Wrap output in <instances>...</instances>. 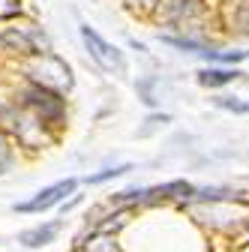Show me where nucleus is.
Returning <instances> with one entry per match:
<instances>
[{
    "mask_svg": "<svg viewBox=\"0 0 249 252\" xmlns=\"http://www.w3.org/2000/svg\"><path fill=\"white\" fill-rule=\"evenodd\" d=\"M81 42H84V48L90 51V57L96 60L102 69H108V72H123V69H126V60H123V54H120L111 42H105L96 30H90L87 24H81Z\"/></svg>",
    "mask_w": 249,
    "mask_h": 252,
    "instance_id": "4",
    "label": "nucleus"
},
{
    "mask_svg": "<svg viewBox=\"0 0 249 252\" xmlns=\"http://www.w3.org/2000/svg\"><path fill=\"white\" fill-rule=\"evenodd\" d=\"M234 195H240V192H231L225 186H201V189H195V198H201V201H222V198H234Z\"/></svg>",
    "mask_w": 249,
    "mask_h": 252,
    "instance_id": "10",
    "label": "nucleus"
},
{
    "mask_svg": "<svg viewBox=\"0 0 249 252\" xmlns=\"http://www.w3.org/2000/svg\"><path fill=\"white\" fill-rule=\"evenodd\" d=\"M246 57H249V51H213V48L204 51V60H216V63H240Z\"/></svg>",
    "mask_w": 249,
    "mask_h": 252,
    "instance_id": "11",
    "label": "nucleus"
},
{
    "mask_svg": "<svg viewBox=\"0 0 249 252\" xmlns=\"http://www.w3.org/2000/svg\"><path fill=\"white\" fill-rule=\"evenodd\" d=\"M165 45H171V48H180V51H189V54H198V57H204V51L210 48V45H204V42H198V39H180V36H159Z\"/></svg>",
    "mask_w": 249,
    "mask_h": 252,
    "instance_id": "9",
    "label": "nucleus"
},
{
    "mask_svg": "<svg viewBox=\"0 0 249 252\" xmlns=\"http://www.w3.org/2000/svg\"><path fill=\"white\" fill-rule=\"evenodd\" d=\"M21 105L30 108L39 120H48V123L63 120V114H66V99L60 96V93L45 90V87H36V84H30L21 93Z\"/></svg>",
    "mask_w": 249,
    "mask_h": 252,
    "instance_id": "2",
    "label": "nucleus"
},
{
    "mask_svg": "<svg viewBox=\"0 0 249 252\" xmlns=\"http://www.w3.org/2000/svg\"><path fill=\"white\" fill-rule=\"evenodd\" d=\"M243 72H237V69H213V66H207V69H201L198 72V84L201 87H225V84H231V81H237Z\"/></svg>",
    "mask_w": 249,
    "mask_h": 252,
    "instance_id": "8",
    "label": "nucleus"
},
{
    "mask_svg": "<svg viewBox=\"0 0 249 252\" xmlns=\"http://www.w3.org/2000/svg\"><path fill=\"white\" fill-rule=\"evenodd\" d=\"M30 78H33L36 87L54 90V93L72 87V72H69V66H66L60 57H54L51 51H48V54H39V57L33 60V66H30Z\"/></svg>",
    "mask_w": 249,
    "mask_h": 252,
    "instance_id": "1",
    "label": "nucleus"
},
{
    "mask_svg": "<svg viewBox=\"0 0 249 252\" xmlns=\"http://www.w3.org/2000/svg\"><path fill=\"white\" fill-rule=\"evenodd\" d=\"M75 186H78V180H75V177L57 180V183H51V186L39 189V192L30 198V201H18V204H15V210H18V213H42V210H51L54 204L66 201V195H72V192H75Z\"/></svg>",
    "mask_w": 249,
    "mask_h": 252,
    "instance_id": "5",
    "label": "nucleus"
},
{
    "mask_svg": "<svg viewBox=\"0 0 249 252\" xmlns=\"http://www.w3.org/2000/svg\"><path fill=\"white\" fill-rule=\"evenodd\" d=\"M87 252H117L111 237H96L93 243H87Z\"/></svg>",
    "mask_w": 249,
    "mask_h": 252,
    "instance_id": "14",
    "label": "nucleus"
},
{
    "mask_svg": "<svg viewBox=\"0 0 249 252\" xmlns=\"http://www.w3.org/2000/svg\"><path fill=\"white\" fill-rule=\"evenodd\" d=\"M0 45L18 54H48V36L36 27H6L0 33Z\"/></svg>",
    "mask_w": 249,
    "mask_h": 252,
    "instance_id": "3",
    "label": "nucleus"
},
{
    "mask_svg": "<svg viewBox=\"0 0 249 252\" xmlns=\"http://www.w3.org/2000/svg\"><path fill=\"white\" fill-rule=\"evenodd\" d=\"M132 165H117V168H105V171H99V174H87L84 180L87 183H105V180H111V177H120V174H126Z\"/></svg>",
    "mask_w": 249,
    "mask_h": 252,
    "instance_id": "12",
    "label": "nucleus"
},
{
    "mask_svg": "<svg viewBox=\"0 0 249 252\" xmlns=\"http://www.w3.org/2000/svg\"><path fill=\"white\" fill-rule=\"evenodd\" d=\"M213 102L219 108H225V111H234V114H249V102H240V99H231V96H219Z\"/></svg>",
    "mask_w": 249,
    "mask_h": 252,
    "instance_id": "13",
    "label": "nucleus"
},
{
    "mask_svg": "<svg viewBox=\"0 0 249 252\" xmlns=\"http://www.w3.org/2000/svg\"><path fill=\"white\" fill-rule=\"evenodd\" d=\"M57 231H60V222L54 219V222H45V225H36V228L21 231L18 240H21L24 246H30V249H39V246H48V243L57 237Z\"/></svg>",
    "mask_w": 249,
    "mask_h": 252,
    "instance_id": "7",
    "label": "nucleus"
},
{
    "mask_svg": "<svg viewBox=\"0 0 249 252\" xmlns=\"http://www.w3.org/2000/svg\"><path fill=\"white\" fill-rule=\"evenodd\" d=\"M9 162H12V147H9V141L3 135H0V174L9 168Z\"/></svg>",
    "mask_w": 249,
    "mask_h": 252,
    "instance_id": "15",
    "label": "nucleus"
},
{
    "mask_svg": "<svg viewBox=\"0 0 249 252\" xmlns=\"http://www.w3.org/2000/svg\"><path fill=\"white\" fill-rule=\"evenodd\" d=\"M195 195V186L186 183V180H171L162 186H153L147 189V204L150 201H159V198H192Z\"/></svg>",
    "mask_w": 249,
    "mask_h": 252,
    "instance_id": "6",
    "label": "nucleus"
}]
</instances>
